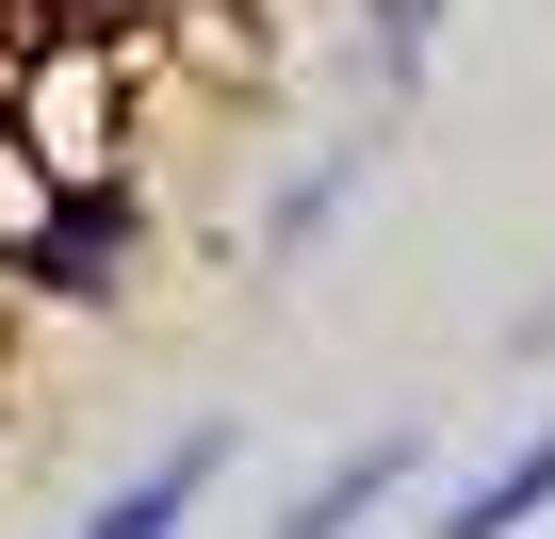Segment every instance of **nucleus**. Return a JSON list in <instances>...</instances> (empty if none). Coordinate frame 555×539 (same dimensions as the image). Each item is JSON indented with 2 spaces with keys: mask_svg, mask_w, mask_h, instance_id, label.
I'll return each instance as SVG.
<instances>
[{
  "mask_svg": "<svg viewBox=\"0 0 555 539\" xmlns=\"http://www.w3.org/2000/svg\"><path fill=\"white\" fill-rule=\"evenodd\" d=\"M409 474H425V425H376V441H344V458H327L295 506H278V539H360V523H376Z\"/></svg>",
  "mask_w": 555,
  "mask_h": 539,
  "instance_id": "nucleus-1",
  "label": "nucleus"
},
{
  "mask_svg": "<svg viewBox=\"0 0 555 539\" xmlns=\"http://www.w3.org/2000/svg\"><path fill=\"white\" fill-rule=\"evenodd\" d=\"M212 474H229V425H180L131 490H99V506H82V539H180V523L212 506Z\"/></svg>",
  "mask_w": 555,
  "mask_h": 539,
  "instance_id": "nucleus-2",
  "label": "nucleus"
},
{
  "mask_svg": "<svg viewBox=\"0 0 555 539\" xmlns=\"http://www.w3.org/2000/svg\"><path fill=\"white\" fill-rule=\"evenodd\" d=\"M539 506H555V409H539V425H522V441H506V458H490V474H474L425 539H522Z\"/></svg>",
  "mask_w": 555,
  "mask_h": 539,
  "instance_id": "nucleus-3",
  "label": "nucleus"
},
{
  "mask_svg": "<svg viewBox=\"0 0 555 539\" xmlns=\"http://www.w3.org/2000/svg\"><path fill=\"white\" fill-rule=\"evenodd\" d=\"M115 245H131V196H82V213L34 245V279H50V295H99V261H115Z\"/></svg>",
  "mask_w": 555,
  "mask_h": 539,
  "instance_id": "nucleus-4",
  "label": "nucleus"
},
{
  "mask_svg": "<svg viewBox=\"0 0 555 539\" xmlns=\"http://www.w3.org/2000/svg\"><path fill=\"white\" fill-rule=\"evenodd\" d=\"M344 196H360V147H327V164H311V180H295V196H278V229H261V245H311V229H327V213H344Z\"/></svg>",
  "mask_w": 555,
  "mask_h": 539,
  "instance_id": "nucleus-5",
  "label": "nucleus"
},
{
  "mask_svg": "<svg viewBox=\"0 0 555 539\" xmlns=\"http://www.w3.org/2000/svg\"><path fill=\"white\" fill-rule=\"evenodd\" d=\"M425 50H441V0H376V82H425Z\"/></svg>",
  "mask_w": 555,
  "mask_h": 539,
  "instance_id": "nucleus-6",
  "label": "nucleus"
}]
</instances>
